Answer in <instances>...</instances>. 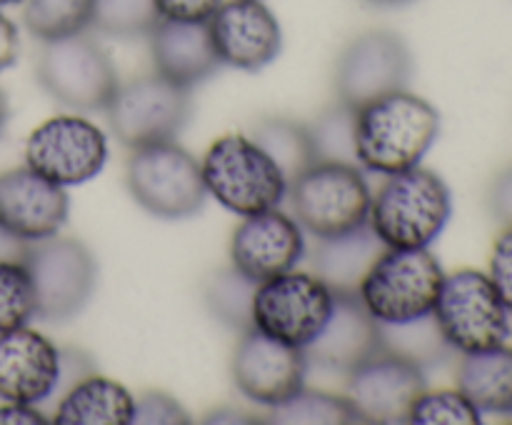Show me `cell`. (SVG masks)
Wrapping results in <instances>:
<instances>
[{
  "label": "cell",
  "instance_id": "6da1fadb",
  "mask_svg": "<svg viewBox=\"0 0 512 425\" xmlns=\"http://www.w3.org/2000/svg\"><path fill=\"white\" fill-rule=\"evenodd\" d=\"M440 133L433 103L408 88L393 90L355 110V153L368 173L395 175L423 163Z\"/></svg>",
  "mask_w": 512,
  "mask_h": 425
},
{
  "label": "cell",
  "instance_id": "7a4b0ae2",
  "mask_svg": "<svg viewBox=\"0 0 512 425\" xmlns=\"http://www.w3.org/2000/svg\"><path fill=\"white\" fill-rule=\"evenodd\" d=\"M385 178L370 200L373 233L385 248H430L453 215L448 183L423 165Z\"/></svg>",
  "mask_w": 512,
  "mask_h": 425
},
{
  "label": "cell",
  "instance_id": "3957f363",
  "mask_svg": "<svg viewBox=\"0 0 512 425\" xmlns=\"http://www.w3.org/2000/svg\"><path fill=\"white\" fill-rule=\"evenodd\" d=\"M445 270L430 248H385L360 280L358 298L380 325L433 315Z\"/></svg>",
  "mask_w": 512,
  "mask_h": 425
},
{
  "label": "cell",
  "instance_id": "277c9868",
  "mask_svg": "<svg viewBox=\"0 0 512 425\" xmlns=\"http://www.w3.org/2000/svg\"><path fill=\"white\" fill-rule=\"evenodd\" d=\"M203 180L208 195L235 215L278 208L288 195V180L250 135L228 133L205 153Z\"/></svg>",
  "mask_w": 512,
  "mask_h": 425
},
{
  "label": "cell",
  "instance_id": "5b68a950",
  "mask_svg": "<svg viewBox=\"0 0 512 425\" xmlns=\"http://www.w3.org/2000/svg\"><path fill=\"white\" fill-rule=\"evenodd\" d=\"M433 320L445 345L460 355L483 353L508 343L512 315L488 273L460 268L445 275Z\"/></svg>",
  "mask_w": 512,
  "mask_h": 425
},
{
  "label": "cell",
  "instance_id": "8992f818",
  "mask_svg": "<svg viewBox=\"0 0 512 425\" xmlns=\"http://www.w3.org/2000/svg\"><path fill=\"white\" fill-rule=\"evenodd\" d=\"M288 195L293 218L313 238L365 225L373 200L363 168L345 163H313L288 185Z\"/></svg>",
  "mask_w": 512,
  "mask_h": 425
},
{
  "label": "cell",
  "instance_id": "52a82bcc",
  "mask_svg": "<svg viewBox=\"0 0 512 425\" xmlns=\"http://www.w3.org/2000/svg\"><path fill=\"white\" fill-rule=\"evenodd\" d=\"M125 178L135 203L163 220L193 218L208 198L203 168L175 140L133 150Z\"/></svg>",
  "mask_w": 512,
  "mask_h": 425
},
{
  "label": "cell",
  "instance_id": "ba28073f",
  "mask_svg": "<svg viewBox=\"0 0 512 425\" xmlns=\"http://www.w3.org/2000/svg\"><path fill=\"white\" fill-rule=\"evenodd\" d=\"M20 260L33 278L35 318L65 323L83 313L98 285V263L88 245L53 235L38 243H25Z\"/></svg>",
  "mask_w": 512,
  "mask_h": 425
},
{
  "label": "cell",
  "instance_id": "9c48e42d",
  "mask_svg": "<svg viewBox=\"0 0 512 425\" xmlns=\"http://www.w3.org/2000/svg\"><path fill=\"white\" fill-rule=\"evenodd\" d=\"M190 110V90L153 73L118 85L105 113L115 138L125 148L138 150L178 138L188 125Z\"/></svg>",
  "mask_w": 512,
  "mask_h": 425
},
{
  "label": "cell",
  "instance_id": "30bf717a",
  "mask_svg": "<svg viewBox=\"0 0 512 425\" xmlns=\"http://www.w3.org/2000/svg\"><path fill=\"white\" fill-rule=\"evenodd\" d=\"M45 93L73 110H105L120 80L110 55L88 33L48 40L38 58Z\"/></svg>",
  "mask_w": 512,
  "mask_h": 425
},
{
  "label": "cell",
  "instance_id": "8fae6325",
  "mask_svg": "<svg viewBox=\"0 0 512 425\" xmlns=\"http://www.w3.org/2000/svg\"><path fill=\"white\" fill-rule=\"evenodd\" d=\"M333 305V290L318 275L293 268L258 283L253 325L280 343L305 350L325 328Z\"/></svg>",
  "mask_w": 512,
  "mask_h": 425
},
{
  "label": "cell",
  "instance_id": "7c38bea8",
  "mask_svg": "<svg viewBox=\"0 0 512 425\" xmlns=\"http://www.w3.org/2000/svg\"><path fill=\"white\" fill-rule=\"evenodd\" d=\"M108 163V138L80 115H55L30 133L25 165L50 183L80 185L93 180Z\"/></svg>",
  "mask_w": 512,
  "mask_h": 425
},
{
  "label": "cell",
  "instance_id": "4fadbf2b",
  "mask_svg": "<svg viewBox=\"0 0 512 425\" xmlns=\"http://www.w3.org/2000/svg\"><path fill=\"white\" fill-rule=\"evenodd\" d=\"M413 55L405 40L390 30H368L345 45L335 65V90L340 103L360 105L393 90L408 88Z\"/></svg>",
  "mask_w": 512,
  "mask_h": 425
},
{
  "label": "cell",
  "instance_id": "5bb4252c",
  "mask_svg": "<svg viewBox=\"0 0 512 425\" xmlns=\"http://www.w3.org/2000/svg\"><path fill=\"white\" fill-rule=\"evenodd\" d=\"M428 388L425 368L405 355L383 348L348 373L345 398L360 423H408L410 405Z\"/></svg>",
  "mask_w": 512,
  "mask_h": 425
},
{
  "label": "cell",
  "instance_id": "9a60e30c",
  "mask_svg": "<svg viewBox=\"0 0 512 425\" xmlns=\"http://www.w3.org/2000/svg\"><path fill=\"white\" fill-rule=\"evenodd\" d=\"M230 368L235 385L245 398L265 408H275L305 388V373L310 365L303 348H293L260 333L258 328H250L240 333Z\"/></svg>",
  "mask_w": 512,
  "mask_h": 425
},
{
  "label": "cell",
  "instance_id": "2e32d148",
  "mask_svg": "<svg viewBox=\"0 0 512 425\" xmlns=\"http://www.w3.org/2000/svg\"><path fill=\"white\" fill-rule=\"evenodd\" d=\"M205 25L220 63L245 73L263 70L283 48V30L263 0H223Z\"/></svg>",
  "mask_w": 512,
  "mask_h": 425
},
{
  "label": "cell",
  "instance_id": "e0dca14e",
  "mask_svg": "<svg viewBox=\"0 0 512 425\" xmlns=\"http://www.w3.org/2000/svg\"><path fill=\"white\" fill-rule=\"evenodd\" d=\"M70 213L63 185L30 170L28 165L0 173V228L20 243H38L60 233Z\"/></svg>",
  "mask_w": 512,
  "mask_h": 425
},
{
  "label": "cell",
  "instance_id": "ac0fdd59",
  "mask_svg": "<svg viewBox=\"0 0 512 425\" xmlns=\"http://www.w3.org/2000/svg\"><path fill=\"white\" fill-rule=\"evenodd\" d=\"M305 235L293 215L278 208L245 215L230 240L233 268L255 283L288 273L303 260Z\"/></svg>",
  "mask_w": 512,
  "mask_h": 425
},
{
  "label": "cell",
  "instance_id": "d6986e66",
  "mask_svg": "<svg viewBox=\"0 0 512 425\" xmlns=\"http://www.w3.org/2000/svg\"><path fill=\"white\" fill-rule=\"evenodd\" d=\"M60 378V348L38 330L13 328L0 333V400L40 405L55 395Z\"/></svg>",
  "mask_w": 512,
  "mask_h": 425
},
{
  "label": "cell",
  "instance_id": "ffe728a7",
  "mask_svg": "<svg viewBox=\"0 0 512 425\" xmlns=\"http://www.w3.org/2000/svg\"><path fill=\"white\" fill-rule=\"evenodd\" d=\"M378 350H383L378 320L365 310L358 295H335L333 313L318 338L305 348V358L308 365L348 375Z\"/></svg>",
  "mask_w": 512,
  "mask_h": 425
},
{
  "label": "cell",
  "instance_id": "44dd1931",
  "mask_svg": "<svg viewBox=\"0 0 512 425\" xmlns=\"http://www.w3.org/2000/svg\"><path fill=\"white\" fill-rule=\"evenodd\" d=\"M148 38L155 73L185 90L213 78L223 65L215 55L205 23H180V20L160 18Z\"/></svg>",
  "mask_w": 512,
  "mask_h": 425
},
{
  "label": "cell",
  "instance_id": "7402d4cb",
  "mask_svg": "<svg viewBox=\"0 0 512 425\" xmlns=\"http://www.w3.org/2000/svg\"><path fill=\"white\" fill-rule=\"evenodd\" d=\"M383 250L385 245L368 223L348 233L315 238L313 275H318L333 295H358L360 280Z\"/></svg>",
  "mask_w": 512,
  "mask_h": 425
},
{
  "label": "cell",
  "instance_id": "603a6c76",
  "mask_svg": "<svg viewBox=\"0 0 512 425\" xmlns=\"http://www.w3.org/2000/svg\"><path fill=\"white\" fill-rule=\"evenodd\" d=\"M135 398L123 383L88 375L70 385L53 410L55 425H133Z\"/></svg>",
  "mask_w": 512,
  "mask_h": 425
},
{
  "label": "cell",
  "instance_id": "cb8c5ba5",
  "mask_svg": "<svg viewBox=\"0 0 512 425\" xmlns=\"http://www.w3.org/2000/svg\"><path fill=\"white\" fill-rule=\"evenodd\" d=\"M458 388L480 413L512 415V345L503 343L483 353L463 355Z\"/></svg>",
  "mask_w": 512,
  "mask_h": 425
},
{
  "label": "cell",
  "instance_id": "d4e9b609",
  "mask_svg": "<svg viewBox=\"0 0 512 425\" xmlns=\"http://www.w3.org/2000/svg\"><path fill=\"white\" fill-rule=\"evenodd\" d=\"M250 138L273 158V163L285 175L288 185L315 163L308 125L298 123V120L283 118V115H270V118L258 120L253 125Z\"/></svg>",
  "mask_w": 512,
  "mask_h": 425
},
{
  "label": "cell",
  "instance_id": "484cf974",
  "mask_svg": "<svg viewBox=\"0 0 512 425\" xmlns=\"http://www.w3.org/2000/svg\"><path fill=\"white\" fill-rule=\"evenodd\" d=\"M258 283L243 275L240 270H218L205 283V305L225 328L235 333L255 328L253 325V298Z\"/></svg>",
  "mask_w": 512,
  "mask_h": 425
},
{
  "label": "cell",
  "instance_id": "4316f807",
  "mask_svg": "<svg viewBox=\"0 0 512 425\" xmlns=\"http://www.w3.org/2000/svg\"><path fill=\"white\" fill-rule=\"evenodd\" d=\"M95 0H23V23L38 40L68 38L93 25Z\"/></svg>",
  "mask_w": 512,
  "mask_h": 425
},
{
  "label": "cell",
  "instance_id": "83f0119b",
  "mask_svg": "<svg viewBox=\"0 0 512 425\" xmlns=\"http://www.w3.org/2000/svg\"><path fill=\"white\" fill-rule=\"evenodd\" d=\"M268 423L278 425H353L360 423L358 413L345 395L325 393V390H298L293 398L270 408Z\"/></svg>",
  "mask_w": 512,
  "mask_h": 425
},
{
  "label": "cell",
  "instance_id": "f1b7e54d",
  "mask_svg": "<svg viewBox=\"0 0 512 425\" xmlns=\"http://www.w3.org/2000/svg\"><path fill=\"white\" fill-rule=\"evenodd\" d=\"M315 163L358 165L355 153V108L335 103L325 108L313 123H308ZM360 168V165H358Z\"/></svg>",
  "mask_w": 512,
  "mask_h": 425
},
{
  "label": "cell",
  "instance_id": "f546056e",
  "mask_svg": "<svg viewBox=\"0 0 512 425\" xmlns=\"http://www.w3.org/2000/svg\"><path fill=\"white\" fill-rule=\"evenodd\" d=\"M160 23L155 0H95L93 25L113 38H140Z\"/></svg>",
  "mask_w": 512,
  "mask_h": 425
},
{
  "label": "cell",
  "instance_id": "4dcf8cb0",
  "mask_svg": "<svg viewBox=\"0 0 512 425\" xmlns=\"http://www.w3.org/2000/svg\"><path fill=\"white\" fill-rule=\"evenodd\" d=\"M408 423L415 425H480L483 413L475 408L473 400L460 388L455 390H428L410 405Z\"/></svg>",
  "mask_w": 512,
  "mask_h": 425
},
{
  "label": "cell",
  "instance_id": "1f68e13d",
  "mask_svg": "<svg viewBox=\"0 0 512 425\" xmlns=\"http://www.w3.org/2000/svg\"><path fill=\"white\" fill-rule=\"evenodd\" d=\"M35 318V288L23 260H0V333Z\"/></svg>",
  "mask_w": 512,
  "mask_h": 425
},
{
  "label": "cell",
  "instance_id": "d6a6232c",
  "mask_svg": "<svg viewBox=\"0 0 512 425\" xmlns=\"http://www.w3.org/2000/svg\"><path fill=\"white\" fill-rule=\"evenodd\" d=\"M380 333H383V348L405 355V358L415 360L423 368L438 360L443 350H450L445 345L443 335H440L438 325H435L433 315L413 320V323L380 325Z\"/></svg>",
  "mask_w": 512,
  "mask_h": 425
},
{
  "label": "cell",
  "instance_id": "836d02e7",
  "mask_svg": "<svg viewBox=\"0 0 512 425\" xmlns=\"http://www.w3.org/2000/svg\"><path fill=\"white\" fill-rule=\"evenodd\" d=\"M190 415L173 395L148 390L135 400L133 425H188Z\"/></svg>",
  "mask_w": 512,
  "mask_h": 425
},
{
  "label": "cell",
  "instance_id": "e575fe53",
  "mask_svg": "<svg viewBox=\"0 0 512 425\" xmlns=\"http://www.w3.org/2000/svg\"><path fill=\"white\" fill-rule=\"evenodd\" d=\"M488 275L512 315V223L495 238Z\"/></svg>",
  "mask_w": 512,
  "mask_h": 425
},
{
  "label": "cell",
  "instance_id": "d590c367",
  "mask_svg": "<svg viewBox=\"0 0 512 425\" xmlns=\"http://www.w3.org/2000/svg\"><path fill=\"white\" fill-rule=\"evenodd\" d=\"M223 0H155V8L163 20L180 23H205L218 10Z\"/></svg>",
  "mask_w": 512,
  "mask_h": 425
},
{
  "label": "cell",
  "instance_id": "8d00e7d4",
  "mask_svg": "<svg viewBox=\"0 0 512 425\" xmlns=\"http://www.w3.org/2000/svg\"><path fill=\"white\" fill-rule=\"evenodd\" d=\"M93 373H95V365L88 355L73 348L60 350V378H58V388H55V393L63 395L70 385H75L78 380L88 378V375Z\"/></svg>",
  "mask_w": 512,
  "mask_h": 425
},
{
  "label": "cell",
  "instance_id": "74e56055",
  "mask_svg": "<svg viewBox=\"0 0 512 425\" xmlns=\"http://www.w3.org/2000/svg\"><path fill=\"white\" fill-rule=\"evenodd\" d=\"M40 423H50V420L40 413L38 405L10 403V400H3V405H0V425H40Z\"/></svg>",
  "mask_w": 512,
  "mask_h": 425
},
{
  "label": "cell",
  "instance_id": "f35d334b",
  "mask_svg": "<svg viewBox=\"0 0 512 425\" xmlns=\"http://www.w3.org/2000/svg\"><path fill=\"white\" fill-rule=\"evenodd\" d=\"M18 28L5 13H0V73L18 58Z\"/></svg>",
  "mask_w": 512,
  "mask_h": 425
},
{
  "label": "cell",
  "instance_id": "ab89813d",
  "mask_svg": "<svg viewBox=\"0 0 512 425\" xmlns=\"http://www.w3.org/2000/svg\"><path fill=\"white\" fill-rule=\"evenodd\" d=\"M493 198H495V208H498V215H503V218H508L512 223V170L508 175L500 178Z\"/></svg>",
  "mask_w": 512,
  "mask_h": 425
},
{
  "label": "cell",
  "instance_id": "60d3db41",
  "mask_svg": "<svg viewBox=\"0 0 512 425\" xmlns=\"http://www.w3.org/2000/svg\"><path fill=\"white\" fill-rule=\"evenodd\" d=\"M205 423H263L260 418H255V415H245L243 410H215V413H210L208 418H205Z\"/></svg>",
  "mask_w": 512,
  "mask_h": 425
},
{
  "label": "cell",
  "instance_id": "b9f144b4",
  "mask_svg": "<svg viewBox=\"0 0 512 425\" xmlns=\"http://www.w3.org/2000/svg\"><path fill=\"white\" fill-rule=\"evenodd\" d=\"M23 250L25 243H20L18 238H13V235L0 228V260H20Z\"/></svg>",
  "mask_w": 512,
  "mask_h": 425
},
{
  "label": "cell",
  "instance_id": "7bdbcfd3",
  "mask_svg": "<svg viewBox=\"0 0 512 425\" xmlns=\"http://www.w3.org/2000/svg\"><path fill=\"white\" fill-rule=\"evenodd\" d=\"M370 5H378V8H398V5H408L413 0H365Z\"/></svg>",
  "mask_w": 512,
  "mask_h": 425
},
{
  "label": "cell",
  "instance_id": "ee69618b",
  "mask_svg": "<svg viewBox=\"0 0 512 425\" xmlns=\"http://www.w3.org/2000/svg\"><path fill=\"white\" fill-rule=\"evenodd\" d=\"M5 123H8V100H5V95L0 93V133H3Z\"/></svg>",
  "mask_w": 512,
  "mask_h": 425
},
{
  "label": "cell",
  "instance_id": "f6af8a7d",
  "mask_svg": "<svg viewBox=\"0 0 512 425\" xmlns=\"http://www.w3.org/2000/svg\"><path fill=\"white\" fill-rule=\"evenodd\" d=\"M15 3H23V0H0V8H3V5H15Z\"/></svg>",
  "mask_w": 512,
  "mask_h": 425
}]
</instances>
